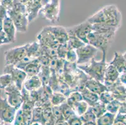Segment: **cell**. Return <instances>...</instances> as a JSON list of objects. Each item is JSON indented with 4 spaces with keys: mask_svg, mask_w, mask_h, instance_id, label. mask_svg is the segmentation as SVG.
<instances>
[{
    "mask_svg": "<svg viewBox=\"0 0 126 125\" xmlns=\"http://www.w3.org/2000/svg\"><path fill=\"white\" fill-rule=\"evenodd\" d=\"M87 20L92 25L98 24L119 28L122 23V13L114 4L106 5Z\"/></svg>",
    "mask_w": 126,
    "mask_h": 125,
    "instance_id": "6da1fadb",
    "label": "cell"
},
{
    "mask_svg": "<svg viewBox=\"0 0 126 125\" xmlns=\"http://www.w3.org/2000/svg\"><path fill=\"white\" fill-rule=\"evenodd\" d=\"M106 53H107L105 52L102 53V58L101 60L96 61L94 58L89 64L77 65L78 68L90 78L104 83L105 70L108 66L106 62Z\"/></svg>",
    "mask_w": 126,
    "mask_h": 125,
    "instance_id": "7a4b0ae2",
    "label": "cell"
},
{
    "mask_svg": "<svg viewBox=\"0 0 126 125\" xmlns=\"http://www.w3.org/2000/svg\"><path fill=\"white\" fill-rule=\"evenodd\" d=\"M60 11V0H49L42 7L39 13L43 18L54 23L59 20Z\"/></svg>",
    "mask_w": 126,
    "mask_h": 125,
    "instance_id": "3957f363",
    "label": "cell"
},
{
    "mask_svg": "<svg viewBox=\"0 0 126 125\" xmlns=\"http://www.w3.org/2000/svg\"><path fill=\"white\" fill-rule=\"evenodd\" d=\"M28 43L20 46L8 50L4 51V59L6 65L16 66L26 56Z\"/></svg>",
    "mask_w": 126,
    "mask_h": 125,
    "instance_id": "277c9868",
    "label": "cell"
},
{
    "mask_svg": "<svg viewBox=\"0 0 126 125\" xmlns=\"http://www.w3.org/2000/svg\"><path fill=\"white\" fill-rule=\"evenodd\" d=\"M7 13L14 23L16 31L21 33L27 31L30 22L26 16V12L10 8L7 10Z\"/></svg>",
    "mask_w": 126,
    "mask_h": 125,
    "instance_id": "5b68a950",
    "label": "cell"
},
{
    "mask_svg": "<svg viewBox=\"0 0 126 125\" xmlns=\"http://www.w3.org/2000/svg\"><path fill=\"white\" fill-rule=\"evenodd\" d=\"M67 30L68 34L75 35L84 43L89 44L88 36L93 31L92 25L87 20H86L80 24L67 28Z\"/></svg>",
    "mask_w": 126,
    "mask_h": 125,
    "instance_id": "8992f818",
    "label": "cell"
},
{
    "mask_svg": "<svg viewBox=\"0 0 126 125\" xmlns=\"http://www.w3.org/2000/svg\"><path fill=\"white\" fill-rule=\"evenodd\" d=\"M4 89L5 95L7 96V100L9 104L16 110L21 108L23 103V99L21 90H19L17 88L13 82L6 87Z\"/></svg>",
    "mask_w": 126,
    "mask_h": 125,
    "instance_id": "52a82bcc",
    "label": "cell"
},
{
    "mask_svg": "<svg viewBox=\"0 0 126 125\" xmlns=\"http://www.w3.org/2000/svg\"><path fill=\"white\" fill-rule=\"evenodd\" d=\"M98 49L90 44H85L76 50L77 55V65H83L89 63L97 55Z\"/></svg>",
    "mask_w": 126,
    "mask_h": 125,
    "instance_id": "ba28073f",
    "label": "cell"
},
{
    "mask_svg": "<svg viewBox=\"0 0 126 125\" xmlns=\"http://www.w3.org/2000/svg\"><path fill=\"white\" fill-rule=\"evenodd\" d=\"M16 111L17 110L9 104L7 98H2L0 89V120L1 122L12 124Z\"/></svg>",
    "mask_w": 126,
    "mask_h": 125,
    "instance_id": "9c48e42d",
    "label": "cell"
},
{
    "mask_svg": "<svg viewBox=\"0 0 126 125\" xmlns=\"http://www.w3.org/2000/svg\"><path fill=\"white\" fill-rule=\"evenodd\" d=\"M3 73L4 74H10L12 78L13 82L21 91L24 82L27 78L26 72L13 65H5Z\"/></svg>",
    "mask_w": 126,
    "mask_h": 125,
    "instance_id": "30bf717a",
    "label": "cell"
},
{
    "mask_svg": "<svg viewBox=\"0 0 126 125\" xmlns=\"http://www.w3.org/2000/svg\"><path fill=\"white\" fill-rule=\"evenodd\" d=\"M110 40L100 33L92 31L88 36V43L94 46L102 53H107Z\"/></svg>",
    "mask_w": 126,
    "mask_h": 125,
    "instance_id": "8fae6325",
    "label": "cell"
},
{
    "mask_svg": "<svg viewBox=\"0 0 126 125\" xmlns=\"http://www.w3.org/2000/svg\"><path fill=\"white\" fill-rule=\"evenodd\" d=\"M37 40L39 44L42 47L57 49L60 45L58 41L46 26L38 34Z\"/></svg>",
    "mask_w": 126,
    "mask_h": 125,
    "instance_id": "7c38bea8",
    "label": "cell"
},
{
    "mask_svg": "<svg viewBox=\"0 0 126 125\" xmlns=\"http://www.w3.org/2000/svg\"><path fill=\"white\" fill-rule=\"evenodd\" d=\"M46 27L51 32L60 44L67 43L69 36L67 28L61 26H47Z\"/></svg>",
    "mask_w": 126,
    "mask_h": 125,
    "instance_id": "4fadbf2b",
    "label": "cell"
},
{
    "mask_svg": "<svg viewBox=\"0 0 126 125\" xmlns=\"http://www.w3.org/2000/svg\"><path fill=\"white\" fill-rule=\"evenodd\" d=\"M92 29L93 31L100 33L107 38L110 41H112L115 37V34L119 28L114 26L95 24L92 25Z\"/></svg>",
    "mask_w": 126,
    "mask_h": 125,
    "instance_id": "5bb4252c",
    "label": "cell"
},
{
    "mask_svg": "<svg viewBox=\"0 0 126 125\" xmlns=\"http://www.w3.org/2000/svg\"><path fill=\"white\" fill-rule=\"evenodd\" d=\"M3 31L10 43H14L16 39V29L12 19L7 16L3 21Z\"/></svg>",
    "mask_w": 126,
    "mask_h": 125,
    "instance_id": "9a60e30c",
    "label": "cell"
},
{
    "mask_svg": "<svg viewBox=\"0 0 126 125\" xmlns=\"http://www.w3.org/2000/svg\"><path fill=\"white\" fill-rule=\"evenodd\" d=\"M84 86L87 88L89 91L97 94L98 96L104 91H107V87L104 83L91 78H89L88 80H86L84 83Z\"/></svg>",
    "mask_w": 126,
    "mask_h": 125,
    "instance_id": "2e32d148",
    "label": "cell"
},
{
    "mask_svg": "<svg viewBox=\"0 0 126 125\" xmlns=\"http://www.w3.org/2000/svg\"><path fill=\"white\" fill-rule=\"evenodd\" d=\"M119 71L116 68L111 64H108L106 70H105V76H104V84H110L114 83L118 81L120 76Z\"/></svg>",
    "mask_w": 126,
    "mask_h": 125,
    "instance_id": "e0dca14e",
    "label": "cell"
},
{
    "mask_svg": "<svg viewBox=\"0 0 126 125\" xmlns=\"http://www.w3.org/2000/svg\"><path fill=\"white\" fill-rule=\"evenodd\" d=\"M43 86V83L38 76H33L31 77H27L23 83V87L25 88L27 91H36Z\"/></svg>",
    "mask_w": 126,
    "mask_h": 125,
    "instance_id": "ac0fdd59",
    "label": "cell"
},
{
    "mask_svg": "<svg viewBox=\"0 0 126 125\" xmlns=\"http://www.w3.org/2000/svg\"><path fill=\"white\" fill-rule=\"evenodd\" d=\"M79 91H80L82 94L83 100L87 103L89 106H92L97 101H99V96L98 95L89 91V89L85 86L80 87L79 88Z\"/></svg>",
    "mask_w": 126,
    "mask_h": 125,
    "instance_id": "d6986e66",
    "label": "cell"
},
{
    "mask_svg": "<svg viewBox=\"0 0 126 125\" xmlns=\"http://www.w3.org/2000/svg\"><path fill=\"white\" fill-rule=\"evenodd\" d=\"M110 64L115 66L120 73L126 71V58L123 54L115 52L114 58Z\"/></svg>",
    "mask_w": 126,
    "mask_h": 125,
    "instance_id": "ffe728a7",
    "label": "cell"
},
{
    "mask_svg": "<svg viewBox=\"0 0 126 125\" xmlns=\"http://www.w3.org/2000/svg\"><path fill=\"white\" fill-rule=\"evenodd\" d=\"M41 66L38 59H36L35 60L30 62L26 64L25 67L23 68L22 70L26 72L27 74V77H31L33 76L38 75L40 71Z\"/></svg>",
    "mask_w": 126,
    "mask_h": 125,
    "instance_id": "44dd1931",
    "label": "cell"
},
{
    "mask_svg": "<svg viewBox=\"0 0 126 125\" xmlns=\"http://www.w3.org/2000/svg\"><path fill=\"white\" fill-rule=\"evenodd\" d=\"M117 114L106 112L105 114L97 118L96 125H114Z\"/></svg>",
    "mask_w": 126,
    "mask_h": 125,
    "instance_id": "7402d4cb",
    "label": "cell"
},
{
    "mask_svg": "<svg viewBox=\"0 0 126 125\" xmlns=\"http://www.w3.org/2000/svg\"><path fill=\"white\" fill-rule=\"evenodd\" d=\"M68 36H69V38L67 43L68 50H77L85 44V43H83L82 40H80L75 35L68 34Z\"/></svg>",
    "mask_w": 126,
    "mask_h": 125,
    "instance_id": "603a6c76",
    "label": "cell"
},
{
    "mask_svg": "<svg viewBox=\"0 0 126 125\" xmlns=\"http://www.w3.org/2000/svg\"><path fill=\"white\" fill-rule=\"evenodd\" d=\"M83 100L82 94L79 91H72L67 98V103L73 109L74 105L78 102Z\"/></svg>",
    "mask_w": 126,
    "mask_h": 125,
    "instance_id": "cb8c5ba5",
    "label": "cell"
},
{
    "mask_svg": "<svg viewBox=\"0 0 126 125\" xmlns=\"http://www.w3.org/2000/svg\"><path fill=\"white\" fill-rule=\"evenodd\" d=\"M67 97L60 92H53L50 98V102L53 106H60L67 101Z\"/></svg>",
    "mask_w": 126,
    "mask_h": 125,
    "instance_id": "d4e9b609",
    "label": "cell"
},
{
    "mask_svg": "<svg viewBox=\"0 0 126 125\" xmlns=\"http://www.w3.org/2000/svg\"><path fill=\"white\" fill-rule=\"evenodd\" d=\"M90 107L92 108L93 112L95 114L97 118H99L104 114H105L106 112H107L106 105L102 103L100 101H97L95 104H94L92 106H90Z\"/></svg>",
    "mask_w": 126,
    "mask_h": 125,
    "instance_id": "484cf974",
    "label": "cell"
},
{
    "mask_svg": "<svg viewBox=\"0 0 126 125\" xmlns=\"http://www.w3.org/2000/svg\"><path fill=\"white\" fill-rule=\"evenodd\" d=\"M60 108L61 110L62 114L63 117L64 118L66 121L70 119L71 117L77 115L75 114L74 110L69 106L67 103V102L62 104L60 106Z\"/></svg>",
    "mask_w": 126,
    "mask_h": 125,
    "instance_id": "4316f807",
    "label": "cell"
},
{
    "mask_svg": "<svg viewBox=\"0 0 126 125\" xmlns=\"http://www.w3.org/2000/svg\"><path fill=\"white\" fill-rule=\"evenodd\" d=\"M43 110L42 107H35L32 111V122L38 123L41 125H43Z\"/></svg>",
    "mask_w": 126,
    "mask_h": 125,
    "instance_id": "83f0119b",
    "label": "cell"
},
{
    "mask_svg": "<svg viewBox=\"0 0 126 125\" xmlns=\"http://www.w3.org/2000/svg\"><path fill=\"white\" fill-rule=\"evenodd\" d=\"M89 108V105L85 101L82 100L78 102L74 105L73 110H74L75 114L79 116H80L84 114Z\"/></svg>",
    "mask_w": 126,
    "mask_h": 125,
    "instance_id": "f1b7e54d",
    "label": "cell"
},
{
    "mask_svg": "<svg viewBox=\"0 0 126 125\" xmlns=\"http://www.w3.org/2000/svg\"><path fill=\"white\" fill-rule=\"evenodd\" d=\"M80 118L81 120H82L83 123L90 122L96 123V120H97V117H96L94 113L93 112L92 110V108L90 106H89L87 111L84 114L80 116Z\"/></svg>",
    "mask_w": 126,
    "mask_h": 125,
    "instance_id": "f546056e",
    "label": "cell"
},
{
    "mask_svg": "<svg viewBox=\"0 0 126 125\" xmlns=\"http://www.w3.org/2000/svg\"><path fill=\"white\" fill-rule=\"evenodd\" d=\"M121 106V102L117 99H114L110 103L106 105L107 112L112 113V114H117L119 111L120 108Z\"/></svg>",
    "mask_w": 126,
    "mask_h": 125,
    "instance_id": "4dcf8cb0",
    "label": "cell"
},
{
    "mask_svg": "<svg viewBox=\"0 0 126 125\" xmlns=\"http://www.w3.org/2000/svg\"><path fill=\"white\" fill-rule=\"evenodd\" d=\"M114 99V96H113L112 94L109 91H104L101 95H99V101H100L102 103H104L106 105L110 103Z\"/></svg>",
    "mask_w": 126,
    "mask_h": 125,
    "instance_id": "1f68e13d",
    "label": "cell"
},
{
    "mask_svg": "<svg viewBox=\"0 0 126 125\" xmlns=\"http://www.w3.org/2000/svg\"><path fill=\"white\" fill-rule=\"evenodd\" d=\"M57 57L58 58L65 59L67 51H68V48L67 43L65 44H60L57 49Z\"/></svg>",
    "mask_w": 126,
    "mask_h": 125,
    "instance_id": "d6a6232c",
    "label": "cell"
},
{
    "mask_svg": "<svg viewBox=\"0 0 126 125\" xmlns=\"http://www.w3.org/2000/svg\"><path fill=\"white\" fill-rule=\"evenodd\" d=\"M12 82V78L10 74H4L0 76V84L1 86V89H4Z\"/></svg>",
    "mask_w": 126,
    "mask_h": 125,
    "instance_id": "836d02e7",
    "label": "cell"
},
{
    "mask_svg": "<svg viewBox=\"0 0 126 125\" xmlns=\"http://www.w3.org/2000/svg\"><path fill=\"white\" fill-rule=\"evenodd\" d=\"M65 60L71 63H77V55L76 50H68L65 56Z\"/></svg>",
    "mask_w": 126,
    "mask_h": 125,
    "instance_id": "e575fe53",
    "label": "cell"
},
{
    "mask_svg": "<svg viewBox=\"0 0 126 125\" xmlns=\"http://www.w3.org/2000/svg\"><path fill=\"white\" fill-rule=\"evenodd\" d=\"M51 111H52L53 116H54L56 120L64 119L62 114L61 110H60V106H52V107H51Z\"/></svg>",
    "mask_w": 126,
    "mask_h": 125,
    "instance_id": "d590c367",
    "label": "cell"
},
{
    "mask_svg": "<svg viewBox=\"0 0 126 125\" xmlns=\"http://www.w3.org/2000/svg\"><path fill=\"white\" fill-rule=\"evenodd\" d=\"M68 125H82V120H81L80 116L77 115H75L74 116L71 117L70 118L67 120Z\"/></svg>",
    "mask_w": 126,
    "mask_h": 125,
    "instance_id": "8d00e7d4",
    "label": "cell"
},
{
    "mask_svg": "<svg viewBox=\"0 0 126 125\" xmlns=\"http://www.w3.org/2000/svg\"><path fill=\"white\" fill-rule=\"evenodd\" d=\"M8 43H10V42L6 36L4 31H3L0 32V45L4 44H8Z\"/></svg>",
    "mask_w": 126,
    "mask_h": 125,
    "instance_id": "74e56055",
    "label": "cell"
},
{
    "mask_svg": "<svg viewBox=\"0 0 126 125\" xmlns=\"http://www.w3.org/2000/svg\"><path fill=\"white\" fill-rule=\"evenodd\" d=\"M114 125H126V122L124 121L118 114H117Z\"/></svg>",
    "mask_w": 126,
    "mask_h": 125,
    "instance_id": "f35d334b",
    "label": "cell"
},
{
    "mask_svg": "<svg viewBox=\"0 0 126 125\" xmlns=\"http://www.w3.org/2000/svg\"><path fill=\"white\" fill-rule=\"evenodd\" d=\"M118 113L121 114H126V101L123 102H121V106L119 110V111Z\"/></svg>",
    "mask_w": 126,
    "mask_h": 125,
    "instance_id": "ab89813d",
    "label": "cell"
},
{
    "mask_svg": "<svg viewBox=\"0 0 126 125\" xmlns=\"http://www.w3.org/2000/svg\"><path fill=\"white\" fill-rule=\"evenodd\" d=\"M119 80L121 82V83L126 86V71L123 72V73L120 74Z\"/></svg>",
    "mask_w": 126,
    "mask_h": 125,
    "instance_id": "60d3db41",
    "label": "cell"
},
{
    "mask_svg": "<svg viewBox=\"0 0 126 125\" xmlns=\"http://www.w3.org/2000/svg\"><path fill=\"white\" fill-rule=\"evenodd\" d=\"M55 125H68V123L65 119H60V120H56Z\"/></svg>",
    "mask_w": 126,
    "mask_h": 125,
    "instance_id": "b9f144b4",
    "label": "cell"
},
{
    "mask_svg": "<svg viewBox=\"0 0 126 125\" xmlns=\"http://www.w3.org/2000/svg\"><path fill=\"white\" fill-rule=\"evenodd\" d=\"M96 125V123H94V122L85 123H83V125Z\"/></svg>",
    "mask_w": 126,
    "mask_h": 125,
    "instance_id": "7bdbcfd3",
    "label": "cell"
},
{
    "mask_svg": "<svg viewBox=\"0 0 126 125\" xmlns=\"http://www.w3.org/2000/svg\"><path fill=\"white\" fill-rule=\"evenodd\" d=\"M2 125H12V124L7 123H4V122H2Z\"/></svg>",
    "mask_w": 126,
    "mask_h": 125,
    "instance_id": "ee69618b",
    "label": "cell"
},
{
    "mask_svg": "<svg viewBox=\"0 0 126 125\" xmlns=\"http://www.w3.org/2000/svg\"><path fill=\"white\" fill-rule=\"evenodd\" d=\"M32 125H41L40 123H34L32 124Z\"/></svg>",
    "mask_w": 126,
    "mask_h": 125,
    "instance_id": "f6af8a7d",
    "label": "cell"
},
{
    "mask_svg": "<svg viewBox=\"0 0 126 125\" xmlns=\"http://www.w3.org/2000/svg\"><path fill=\"white\" fill-rule=\"evenodd\" d=\"M123 55H124V56H125V57H126V53H124V54H123Z\"/></svg>",
    "mask_w": 126,
    "mask_h": 125,
    "instance_id": "bcb514c9",
    "label": "cell"
},
{
    "mask_svg": "<svg viewBox=\"0 0 126 125\" xmlns=\"http://www.w3.org/2000/svg\"><path fill=\"white\" fill-rule=\"evenodd\" d=\"M0 89H1V84H0Z\"/></svg>",
    "mask_w": 126,
    "mask_h": 125,
    "instance_id": "7dc6e473",
    "label": "cell"
},
{
    "mask_svg": "<svg viewBox=\"0 0 126 125\" xmlns=\"http://www.w3.org/2000/svg\"><path fill=\"white\" fill-rule=\"evenodd\" d=\"M48 125V124H46V125Z\"/></svg>",
    "mask_w": 126,
    "mask_h": 125,
    "instance_id": "c3c4849f",
    "label": "cell"
},
{
    "mask_svg": "<svg viewBox=\"0 0 126 125\" xmlns=\"http://www.w3.org/2000/svg\"><path fill=\"white\" fill-rule=\"evenodd\" d=\"M0 125H2V122L0 123Z\"/></svg>",
    "mask_w": 126,
    "mask_h": 125,
    "instance_id": "681fc988",
    "label": "cell"
}]
</instances>
